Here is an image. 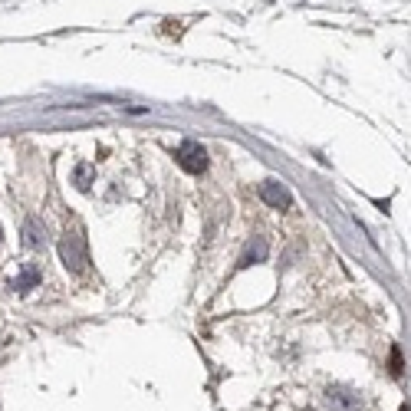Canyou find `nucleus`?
<instances>
[{"label":"nucleus","mask_w":411,"mask_h":411,"mask_svg":"<svg viewBox=\"0 0 411 411\" xmlns=\"http://www.w3.org/2000/svg\"><path fill=\"white\" fill-rule=\"evenodd\" d=\"M24 244H26V247H43V244H46V231L40 227V221H36V217H26V224H24Z\"/></svg>","instance_id":"nucleus-5"},{"label":"nucleus","mask_w":411,"mask_h":411,"mask_svg":"<svg viewBox=\"0 0 411 411\" xmlns=\"http://www.w3.org/2000/svg\"><path fill=\"white\" fill-rule=\"evenodd\" d=\"M93 178H95V168H93V165H76V175H73V181H76L79 191H89V188H93Z\"/></svg>","instance_id":"nucleus-8"},{"label":"nucleus","mask_w":411,"mask_h":411,"mask_svg":"<svg viewBox=\"0 0 411 411\" xmlns=\"http://www.w3.org/2000/svg\"><path fill=\"white\" fill-rule=\"evenodd\" d=\"M266 260V240L257 237L254 244H250L247 250H244V257H240V266H250V264H264Z\"/></svg>","instance_id":"nucleus-7"},{"label":"nucleus","mask_w":411,"mask_h":411,"mask_svg":"<svg viewBox=\"0 0 411 411\" xmlns=\"http://www.w3.org/2000/svg\"><path fill=\"white\" fill-rule=\"evenodd\" d=\"M175 158H178V165L191 175H201L207 168V152L197 145V142H181V148L175 152Z\"/></svg>","instance_id":"nucleus-2"},{"label":"nucleus","mask_w":411,"mask_h":411,"mask_svg":"<svg viewBox=\"0 0 411 411\" xmlns=\"http://www.w3.org/2000/svg\"><path fill=\"white\" fill-rule=\"evenodd\" d=\"M36 283H40V270H36L33 264H26V266H24V274H20L17 280L10 283V290H17V293H26V290H33Z\"/></svg>","instance_id":"nucleus-6"},{"label":"nucleus","mask_w":411,"mask_h":411,"mask_svg":"<svg viewBox=\"0 0 411 411\" xmlns=\"http://www.w3.org/2000/svg\"><path fill=\"white\" fill-rule=\"evenodd\" d=\"M260 197H264V204L276 207V211H286V207L293 204L290 191L283 188L280 181H264V184H260Z\"/></svg>","instance_id":"nucleus-4"},{"label":"nucleus","mask_w":411,"mask_h":411,"mask_svg":"<svg viewBox=\"0 0 411 411\" xmlns=\"http://www.w3.org/2000/svg\"><path fill=\"white\" fill-rule=\"evenodd\" d=\"M402 411H408V408H402Z\"/></svg>","instance_id":"nucleus-9"},{"label":"nucleus","mask_w":411,"mask_h":411,"mask_svg":"<svg viewBox=\"0 0 411 411\" xmlns=\"http://www.w3.org/2000/svg\"><path fill=\"white\" fill-rule=\"evenodd\" d=\"M60 257L66 264V270L73 274H86L89 270V250H86V237L83 231H69L60 244Z\"/></svg>","instance_id":"nucleus-1"},{"label":"nucleus","mask_w":411,"mask_h":411,"mask_svg":"<svg viewBox=\"0 0 411 411\" xmlns=\"http://www.w3.org/2000/svg\"><path fill=\"white\" fill-rule=\"evenodd\" d=\"M326 402L333 405V411H359L362 398L345 385H333L329 392H326Z\"/></svg>","instance_id":"nucleus-3"}]
</instances>
